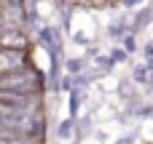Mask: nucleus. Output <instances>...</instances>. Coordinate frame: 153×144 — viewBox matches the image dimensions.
I'll list each match as a JSON object with an SVG mask.
<instances>
[{
	"label": "nucleus",
	"instance_id": "1",
	"mask_svg": "<svg viewBox=\"0 0 153 144\" xmlns=\"http://www.w3.org/2000/svg\"><path fill=\"white\" fill-rule=\"evenodd\" d=\"M22 67H27L24 51H5V48H0V75L3 72H16Z\"/></svg>",
	"mask_w": 153,
	"mask_h": 144
},
{
	"label": "nucleus",
	"instance_id": "2",
	"mask_svg": "<svg viewBox=\"0 0 153 144\" xmlns=\"http://www.w3.org/2000/svg\"><path fill=\"white\" fill-rule=\"evenodd\" d=\"M0 48H5V51H24L27 48V35L22 32V29H3L0 32Z\"/></svg>",
	"mask_w": 153,
	"mask_h": 144
}]
</instances>
